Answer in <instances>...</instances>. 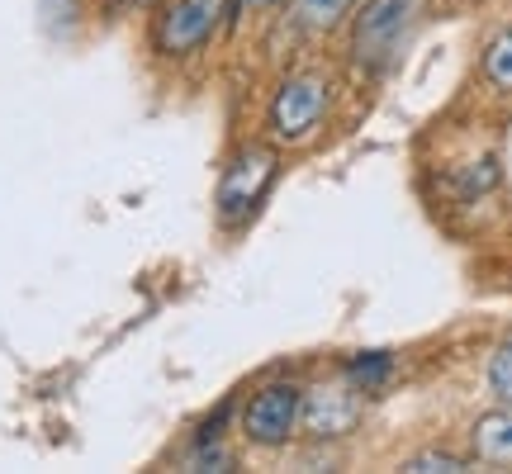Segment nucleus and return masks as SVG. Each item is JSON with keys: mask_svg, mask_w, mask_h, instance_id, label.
<instances>
[{"mask_svg": "<svg viewBox=\"0 0 512 474\" xmlns=\"http://www.w3.org/2000/svg\"><path fill=\"white\" fill-rule=\"evenodd\" d=\"M422 10L427 0H366L351 24V57L375 76L389 72L403 57L408 38L418 34Z\"/></svg>", "mask_w": 512, "mask_h": 474, "instance_id": "1", "label": "nucleus"}, {"mask_svg": "<svg viewBox=\"0 0 512 474\" xmlns=\"http://www.w3.org/2000/svg\"><path fill=\"white\" fill-rule=\"evenodd\" d=\"M328 105H332V86L318 72L285 76L271 100V114H266L271 138L275 143H290V147L309 143L313 133L323 128V119H328Z\"/></svg>", "mask_w": 512, "mask_h": 474, "instance_id": "2", "label": "nucleus"}, {"mask_svg": "<svg viewBox=\"0 0 512 474\" xmlns=\"http://www.w3.org/2000/svg\"><path fill=\"white\" fill-rule=\"evenodd\" d=\"M389 375H394V356L389 351H356L347 361V384H356L361 394H375Z\"/></svg>", "mask_w": 512, "mask_h": 474, "instance_id": "8", "label": "nucleus"}, {"mask_svg": "<svg viewBox=\"0 0 512 474\" xmlns=\"http://www.w3.org/2000/svg\"><path fill=\"white\" fill-rule=\"evenodd\" d=\"M275 176H280V157H275L271 147H256V143L242 147L219 176V219L228 228L247 223L261 209V200L271 195Z\"/></svg>", "mask_w": 512, "mask_h": 474, "instance_id": "3", "label": "nucleus"}, {"mask_svg": "<svg viewBox=\"0 0 512 474\" xmlns=\"http://www.w3.org/2000/svg\"><path fill=\"white\" fill-rule=\"evenodd\" d=\"M484 76L494 81L498 91H512V29L489 48V57H484Z\"/></svg>", "mask_w": 512, "mask_h": 474, "instance_id": "10", "label": "nucleus"}, {"mask_svg": "<svg viewBox=\"0 0 512 474\" xmlns=\"http://www.w3.org/2000/svg\"><path fill=\"white\" fill-rule=\"evenodd\" d=\"M356 384L351 389H313L304 394V418H309V432L313 437H342L356 427L361 418V403H356Z\"/></svg>", "mask_w": 512, "mask_h": 474, "instance_id": "6", "label": "nucleus"}, {"mask_svg": "<svg viewBox=\"0 0 512 474\" xmlns=\"http://www.w3.org/2000/svg\"><path fill=\"white\" fill-rule=\"evenodd\" d=\"M403 470H413V474H460L465 470V460H456V456H418V460H408Z\"/></svg>", "mask_w": 512, "mask_h": 474, "instance_id": "12", "label": "nucleus"}, {"mask_svg": "<svg viewBox=\"0 0 512 474\" xmlns=\"http://www.w3.org/2000/svg\"><path fill=\"white\" fill-rule=\"evenodd\" d=\"M489 384H494L498 399H512V342L494 356V365H489Z\"/></svg>", "mask_w": 512, "mask_h": 474, "instance_id": "11", "label": "nucleus"}, {"mask_svg": "<svg viewBox=\"0 0 512 474\" xmlns=\"http://www.w3.org/2000/svg\"><path fill=\"white\" fill-rule=\"evenodd\" d=\"M475 451L489 465H512V399L475 422Z\"/></svg>", "mask_w": 512, "mask_h": 474, "instance_id": "7", "label": "nucleus"}, {"mask_svg": "<svg viewBox=\"0 0 512 474\" xmlns=\"http://www.w3.org/2000/svg\"><path fill=\"white\" fill-rule=\"evenodd\" d=\"M351 10H356V0H294V19H299L304 29H313V34L337 29Z\"/></svg>", "mask_w": 512, "mask_h": 474, "instance_id": "9", "label": "nucleus"}, {"mask_svg": "<svg viewBox=\"0 0 512 474\" xmlns=\"http://www.w3.org/2000/svg\"><path fill=\"white\" fill-rule=\"evenodd\" d=\"M252 5H271V0H252Z\"/></svg>", "mask_w": 512, "mask_h": 474, "instance_id": "13", "label": "nucleus"}, {"mask_svg": "<svg viewBox=\"0 0 512 474\" xmlns=\"http://www.w3.org/2000/svg\"><path fill=\"white\" fill-rule=\"evenodd\" d=\"M223 19V0H176L166 5V15L157 19V53L162 57H185L204 48Z\"/></svg>", "mask_w": 512, "mask_h": 474, "instance_id": "5", "label": "nucleus"}, {"mask_svg": "<svg viewBox=\"0 0 512 474\" xmlns=\"http://www.w3.org/2000/svg\"><path fill=\"white\" fill-rule=\"evenodd\" d=\"M299 422H304V389L280 380L256 389L247 399V408H242V437L252 446H261V451H275V446H285L299 432Z\"/></svg>", "mask_w": 512, "mask_h": 474, "instance_id": "4", "label": "nucleus"}]
</instances>
